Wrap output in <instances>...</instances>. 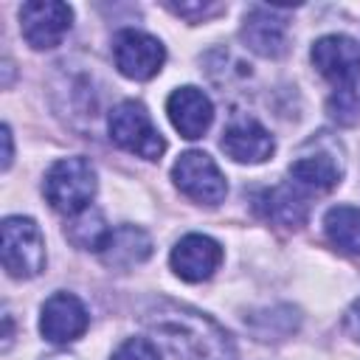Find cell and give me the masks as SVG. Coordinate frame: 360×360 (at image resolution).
<instances>
[{"mask_svg": "<svg viewBox=\"0 0 360 360\" xmlns=\"http://www.w3.org/2000/svg\"><path fill=\"white\" fill-rule=\"evenodd\" d=\"M143 323L160 335L180 360H236L231 335L202 312L158 304L143 315Z\"/></svg>", "mask_w": 360, "mask_h": 360, "instance_id": "1", "label": "cell"}, {"mask_svg": "<svg viewBox=\"0 0 360 360\" xmlns=\"http://www.w3.org/2000/svg\"><path fill=\"white\" fill-rule=\"evenodd\" d=\"M42 191L53 211L76 217L90 208V200L96 194V169L87 158H62L48 169Z\"/></svg>", "mask_w": 360, "mask_h": 360, "instance_id": "2", "label": "cell"}, {"mask_svg": "<svg viewBox=\"0 0 360 360\" xmlns=\"http://www.w3.org/2000/svg\"><path fill=\"white\" fill-rule=\"evenodd\" d=\"M3 267L11 278H34L45 267V239L34 219H3Z\"/></svg>", "mask_w": 360, "mask_h": 360, "instance_id": "3", "label": "cell"}, {"mask_svg": "<svg viewBox=\"0 0 360 360\" xmlns=\"http://www.w3.org/2000/svg\"><path fill=\"white\" fill-rule=\"evenodd\" d=\"M107 127H110V138L121 149H127L138 158L158 160L166 149V141L155 129V124L141 101H121L118 107H112Z\"/></svg>", "mask_w": 360, "mask_h": 360, "instance_id": "4", "label": "cell"}, {"mask_svg": "<svg viewBox=\"0 0 360 360\" xmlns=\"http://www.w3.org/2000/svg\"><path fill=\"white\" fill-rule=\"evenodd\" d=\"M340 174H343V160L326 138L307 141L304 149L290 163V177L301 191H315V194L332 191L340 183Z\"/></svg>", "mask_w": 360, "mask_h": 360, "instance_id": "5", "label": "cell"}, {"mask_svg": "<svg viewBox=\"0 0 360 360\" xmlns=\"http://www.w3.org/2000/svg\"><path fill=\"white\" fill-rule=\"evenodd\" d=\"M172 177L186 197L202 205H217L228 194V183L219 166L205 152H183L172 166Z\"/></svg>", "mask_w": 360, "mask_h": 360, "instance_id": "6", "label": "cell"}, {"mask_svg": "<svg viewBox=\"0 0 360 360\" xmlns=\"http://www.w3.org/2000/svg\"><path fill=\"white\" fill-rule=\"evenodd\" d=\"M312 65L318 68V73L338 90H354L357 79H360V45L349 37L340 34H329L321 37L312 45Z\"/></svg>", "mask_w": 360, "mask_h": 360, "instance_id": "7", "label": "cell"}, {"mask_svg": "<svg viewBox=\"0 0 360 360\" xmlns=\"http://www.w3.org/2000/svg\"><path fill=\"white\" fill-rule=\"evenodd\" d=\"M73 8L68 3L56 0H31L20 6V28L31 48L48 51L62 42V37L70 31Z\"/></svg>", "mask_w": 360, "mask_h": 360, "instance_id": "8", "label": "cell"}, {"mask_svg": "<svg viewBox=\"0 0 360 360\" xmlns=\"http://www.w3.org/2000/svg\"><path fill=\"white\" fill-rule=\"evenodd\" d=\"M112 56H115V68L127 79L143 82V79H152L163 68L166 51L155 37H149L143 31H135V28H124V31L115 34Z\"/></svg>", "mask_w": 360, "mask_h": 360, "instance_id": "9", "label": "cell"}, {"mask_svg": "<svg viewBox=\"0 0 360 360\" xmlns=\"http://www.w3.org/2000/svg\"><path fill=\"white\" fill-rule=\"evenodd\" d=\"M87 326H90V315H87L84 304L73 292H53L42 304L39 332H42L45 340L70 343V340L82 338L87 332Z\"/></svg>", "mask_w": 360, "mask_h": 360, "instance_id": "10", "label": "cell"}, {"mask_svg": "<svg viewBox=\"0 0 360 360\" xmlns=\"http://www.w3.org/2000/svg\"><path fill=\"white\" fill-rule=\"evenodd\" d=\"M222 262V248L211 236L188 233L172 250V270L183 281H205Z\"/></svg>", "mask_w": 360, "mask_h": 360, "instance_id": "11", "label": "cell"}, {"mask_svg": "<svg viewBox=\"0 0 360 360\" xmlns=\"http://www.w3.org/2000/svg\"><path fill=\"white\" fill-rule=\"evenodd\" d=\"M273 135L256 118H233L222 132V152L236 163H262L273 155Z\"/></svg>", "mask_w": 360, "mask_h": 360, "instance_id": "12", "label": "cell"}, {"mask_svg": "<svg viewBox=\"0 0 360 360\" xmlns=\"http://www.w3.org/2000/svg\"><path fill=\"white\" fill-rule=\"evenodd\" d=\"M242 39L259 56L276 59L287 51V20L278 14V8L253 6L242 22Z\"/></svg>", "mask_w": 360, "mask_h": 360, "instance_id": "13", "label": "cell"}, {"mask_svg": "<svg viewBox=\"0 0 360 360\" xmlns=\"http://www.w3.org/2000/svg\"><path fill=\"white\" fill-rule=\"evenodd\" d=\"M166 112H169V121L174 124V129L188 141L202 138L214 121L211 98L197 87H177L166 101Z\"/></svg>", "mask_w": 360, "mask_h": 360, "instance_id": "14", "label": "cell"}, {"mask_svg": "<svg viewBox=\"0 0 360 360\" xmlns=\"http://www.w3.org/2000/svg\"><path fill=\"white\" fill-rule=\"evenodd\" d=\"M256 208L264 219L284 225V228H298L307 219V200L295 183H281V186L264 188L256 200Z\"/></svg>", "mask_w": 360, "mask_h": 360, "instance_id": "15", "label": "cell"}, {"mask_svg": "<svg viewBox=\"0 0 360 360\" xmlns=\"http://www.w3.org/2000/svg\"><path fill=\"white\" fill-rule=\"evenodd\" d=\"M149 253H152L149 233L135 225H121L110 233V239L101 250V259L107 267H132V264L146 262Z\"/></svg>", "mask_w": 360, "mask_h": 360, "instance_id": "16", "label": "cell"}, {"mask_svg": "<svg viewBox=\"0 0 360 360\" xmlns=\"http://www.w3.org/2000/svg\"><path fill=\"white\" fill-rule=\"evenodd\" d=\"M323 231L332 245L360 256V208H352V205L329 208L323 217Z\"/></svg>", "mask_w": 360, "mask_h": 360, "instance_id": "17", "label": "cell"}, {"mask_svg": "<svg viewBox=\"0 0 360 360\" xmlns=\"http://www.w3.org/2000/svg\"><path fill=\"white\" fill-rule=\"evenodd\" d=\"M110 228L104 222V214L98 208H84L82 214L70 217V222L65 225V236L76 245V248H84V250H104L107 239H110Z\"/></svg>", "mask_w": 360, "mask_h": 360, "instance_id": "18", "label": "cell"}, {"mask_svg": "<svg viewBox=\"0 0 360 360\" xmlns=\"http://www.w3.org/2000/svg\"><path fill=\"white\" fill-rule=\"evenodd\" d=\"M112 360H160V352L146 338H129L115 349Z\"/></svg>", "mask_w": 360, "mask_h": 360, "instance_id": "19", "label": "cell"}, {"mask_svg": "<svg viewBox=\"0 0 360 360\" xmlns=\"http://www.w3.org/2000/svg\"><path fill=\"white\" fill-rule=\"evenodd\" d=\"M169 8L180 17H191V14H200L205 17L208 11H217V6H208V3H194V6H186V3H169Z\"/></svg>", "mask_w": 360, "mask_h": 360, "instance_id": "20", "label": "cell"}, {"mask_svg": "<svg viewBox=\"0 0 360 360\" xmlns=\"http://www.w3.org/2000/svg\"><path fill=\"white\" fill-rule=\"evenodd\" d=\"M343 326H346V332H349L354 340H360V298L349 307V312H346V318H343Z\"/></svg>", "mask_w": 360, "mask_h": 360, "instance_id": "21", "label": "cell"}, {"mask_svg": "<svg viewBox=\"0 0 360 360\" xmlns=\"http://www.w3.org/2000/svg\"><path fill=\"white\" fill-rule=\"evenodd\" d=\"M3 143H6V155H3V169L11 166V129L3 127Z\"/></svg>", "mask_w": 360, "mask_h": 360, "instance_id": "22", "label": "cell"}]
</instances>
